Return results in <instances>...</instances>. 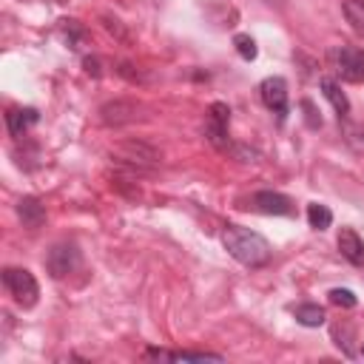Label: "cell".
Returning a JSON list of instances; mask_svg holds the SVG:
<instances>
[{
    "label": "cell",
    "mask_w": 364,
    "mask_h": 364,
    "mask_svg": "<svg viewBox=\"0 0 364 364\" xmlns=\"http://www.w3.org/2000/svg\"><path fill=\"white\" fill-rule=\"evenodd\" d=\"M37 119H40V111H37V108H9V111H6L9 134L17 136V139H20L31 125H37Z\"/></svg>",
    "instance_id": "obj_12"
},
{
    "label": "cell",
    "mask_w": 364,
    "mask_h": 364,
    "mask_svg": "<svg viewBox=\"0 0 364 364\" xmlns=\"http://www.w3.org/2000/svg\"><path fill=\"white\" fill-rule=\"evenodd\" d=\"M338 253L350 262V264H355V267H364V239L353 230V228H341V233H338Z\"/></svg>",
    "instance_id": "obj_10"
},
{
    "label": "cell",
    "mask_w": 364,
    "mask_h": 364,
    "mask_svg": "<svg viewBox=\"0 0 364 364\" xmlns=\"http://www.w3.org/2000/svg\"><path fill=\"white\" fill-rule=\"evenodd\" d=\"M114 159L128 165L131 171H145V168L156 165V151L142 142H128V145H122V154H117Z\"/></svg>",
    "instance_id": "obj_8"
},
{
    "label": "cell",
    "mask_w": 364,
    "mask_h": 364,
    "mask_svg": "<svg viewBox=\"0 0 364 364\" xmlns=\"http://www.w3.org/2000/svg\"><path fill=\"white\" fill-rule=\"evenodd\" d=\"M228 125H230V108L225 102H213L208 108V117H205V136H208V142L228 151V145H230Z\"/></svg>",
    "instance_id": "obj_6"
},
{
    "label": "cell",
    "mask_w": 364,
    "mask_h": 364,
    "mask_svg": "<svg viewBox=\"0 0 364 364\" xmlns=\"http://www.w3.org/2000/svg\"><path fill=\"white\" fill-rule=\"evenodd\" d=\"M233 48H236V54L242 57V60H256V54H259V48H256V40L250 37V34H236L233 37Z\"/></svg>",
    "instance_id": "obj_18"
},
{
    "label": "cell",
    "mask_w": 364,
    "mask_h": 364,
    "mask_svg": "<svg viewBox=\"0 0 364 364\" xmlns=\"http://www.w3.org/2000/svg\"><path fill=\"white\" fill-rule=\"evenodd\" d=\"M82 65H85V71H88L91 77H100V74H102V71H100V60H97V57H85V60H82Z\"/></svg>",
    "instance_id": "obj_22"
},
{
    "label": "cell",
    "mask_w": 364,
    "mask_h": 364,
    "mask_svg": "<svg viewBox=\"0 0 364 364\" xmlns=\"http://www.w3.org/2000/svg\"><path fill=\"white\" fill-rule=\"evenodd\" d=\"M318 85H321V94H324V97L330 100V105L336 108L338 119H344V117L350 114V100H347V94L341 91V85H338L336 80H330V77H321Z\"/></svg>",
    "instance_id": "obj_14"
},
{
    "label": "cell",
    "mask_w": 364,
    "mask_h": 364,
    "mask_svg": "<svg viewBox=\"0 0 364 364\" xmlns=\"http://www.w3.org/2000/svg\"><path fill=\"white\" fill-rule=\"evenodd\" d=\"M3 284H6V290L11 293V299H14L20 307H26V310L34 307L37 299H40V284H37L34 273L26 270V267H6V270H3Z\"/></svg>",
    "instance_id": "obj_2"
},
{
    "label": "cell",
    "mask_w": 364,
    "mask_h": 364,
    "mask_svg": "<svg viewBox=\"0 0 364 364\" xmlns=\"http://www.w3.org/2000/svg\"><path fill=\"white\" fill-rule=\"evenodd\" d=\"M324 307H318V304H313V301H304V304H299L296 307V321L301 324V327H321L324 324Z\"/></svg>",
    "instance_id": "obj_15"
},
{
    "label": "cell",
    "mask_w": 364,
    "mask_h": 364,
    "mask_svg": "<svg viewBox=\"0 0 364 364\" xmlns=\"http://www.w3.org/2000/svg\"><path fill=\"white\" fill-rule=\"evenodd\" d=\"M259 97L267 111H273L279 119H287L290 114V97H287V82L284 77H264L259 82Z\"/></svg>",
    "instance_id": "obj_5"
},
{
    "label": "cell",
    "mask_w": 364,
    "mask_h": 364,
    "mask_svg": "<svg viewBox=\"0 0 364 364\" xmlns=\"http://www.w3.org/2000/svg\"><path fill=\"white\" fill-rule=\"evenodd\" d=\"M228 151H230L236 159H242V162H256V159H259V151H253V148H247V145H228Z\"/></svg>",
    "instance_id": "obj_21"
},
{
    "label": "cell",
    "mask_w": 364,
    "mask_h": 364,
    "mask_svg": "<svg viewBox=\"0 0 364 364\" xmlns=\"http://www.w3.org/2000/svg\"><path fill=\"white\" fill-rule=\"evenodd\" d=\"M250 208L267 216H290L293 213V199L279 193V191H256L250 196Z\"/></svg>",
    "instance_id": "obj_7"
},
{
    "label": "cell",
    "mask_w": 364,
    "mask_h": 364,
    "mask_svg": "<svg viewBox=\"0 0 364 364\" xmlns=\"http://www.w3.org/2000/svg\"><path fill=\"white\" fill-rule=\"evenodd\" d=\"M136 111H139L136 102H131V100H114V102H105L100 108V119L105 125H125V122H134L136 119Z\"/></svg>",
    "instance_id": "obj_9"
},
{
    "label": "cell",
    "mask_w": 364,
    "mask_h": 364,
    "mask_svg": "<svg viewBox=\"0 0 364 364\" xmlns=\"http://www.w3.org/2000/svg\"><path fill=\"white\" fill-rule=\"evenodd\" d=\"M301 108H304V122L307 128H321V114L316 111V105L310 100H301Z\"/></svg>",
    "instance_id": "obj_20"
},
{
    "label": "cell",
    "mask_w": 364,
    "mask_h": 364,
    "mask_svg": "<svg viewBox=\"0 0 364 364\" xmlns=\"http://www.w3.org/2000/svg\"><path fill=\"white\" fill-rule=\"evenodd\" d=\"M307 222H310V228H316V230H327V228L333 225V210H330L327 205L310 202V205H307Z\"/></svg>",
    "instance_id": "obj_17"
},
{
    "label": "cell",
    "mask_w": 364,
    "mask_h": 364,
    "mask_svg": "<svg viewBox=\"0 0 364 364\" xmlns=\"http://www.w3.org/2000/svg\"><path fill=\"white\" fill-rule=\"evenodd\" d=\"M145 355L148 358H168V361H222L219 353H205V350H176V353H168V350L148 347Z\"/></svg>",
    "instance_id": "obj_13"
},
{
    "label": "cell",
    "mask_w": 364,
    "mask_h": 364,
    "mask_svg": "<svg viewBox=\"0 0 364 364\" xmlns=\"http://www.w3.org/2000/svg\"><path fill=\"white\" fill-rule=\"evenodd\" d=\"M327 296H330V304H336V307H355L358 304L355 293L347 290V287H333Z\"/></svg>",
    "instance_id": "obj_19"
},
{
    "label": "cell",
    "mask_w": 364,
    "mask_h": 364,
    "mask_svg": "<svg viewBox=\"0 0 364 364\" xmlns=\"http://www.w3.org/2000/svg\"><path fill=\"white\" fill-rule=\"evenodd\" d=\"M361 355H364V344H361Z\"/></svg>",
    "instance_id": "obj_23"
},
{
    "label": "cell",
    "mask_w": 364,
    "mask_h": 364,
    "mask_svg": "<svg viewBox=\"0 0 364 364\" xmlns=\"http://www.w3.org/2000/svg\"><path fill=\"white\" fill-rule=\"evenodd\" d=\"M17 216H20L23 228L37 230V228L46 225V205H43L37 196H23V199L17 202Z\"/></svg>",
    "instance_id": "obj_11"
},
{
    "label": "cell",
    "mask_w": 364,
    "mask_h": 364,
    "mask_svg": "<svg viewBox=\"0 0 364 364\" xmlns=\"http://www.w3.org/2000/svg\"><path fill=\"white\" fill-rule=\"evenodd\" d=\"M80 262H82V253L74 242H57L46 253V270L51 273V279H63V276L74 273L80 267Z\"/></svg>",
    "instance_id": "obj_4"
},
{
    "label": "cell",
    "mask_w": 364,
    "mask_h": 364,
    "mask_svg": "<svg viewBox=\"0 0 364 364\" xmlns=\"http://www.w3.org/2000/svg\"><path fill=\"white\" fill-rule=\"evenodd\" d=\"M222 245L245 267H264L273 256L270 242L262 233H256L250 228H242V225H228L222 230Z\"/></svg>",
    "instance_id": "obj_1"
},
{
    "label": "cell",
    "mask_w": 364,
    "mask_h": 364,
    "mask_svg": "<svg viewBox=\"0 0 364 364\" xmlns=\"http://www.w3.org/2000/svg\"><path fill=\"white\" fill-rule=\"evenodd\" d=\"M341 11H344V20L350 23V28L358 37H364V0H344Z\"/></svg>",
    "instance_id": "obj_16"
},
{
    "label": "cell",
    "mask_w": 364,
    "mask_h": 364,
    "mask_svg": "<svg viewBox=\"0 0 364 364\" xmlns=\"http://www.w3.org/2000/svg\"><path fill=\"white\" fill-rule=\"evenodd\" d=\"M333 71L347 82H364V48L358 46H333L330 48Z\"/></svg>",
    "instance_id": "obj_3"
}]
</instances>
